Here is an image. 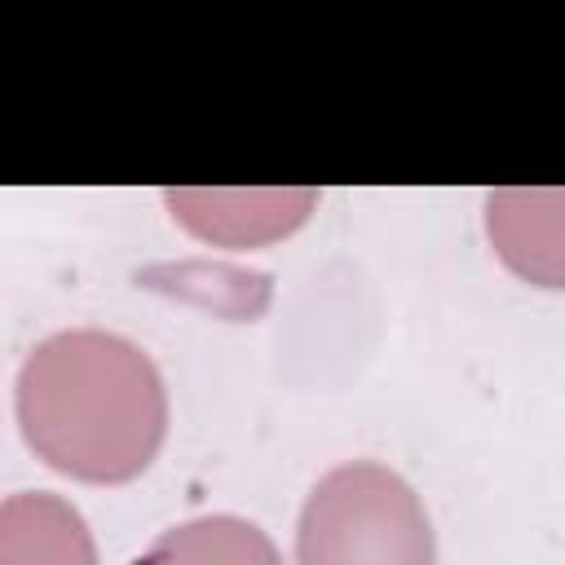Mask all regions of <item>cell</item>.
Listing matches in <instances>:
<instances>
[{"mask_svg": "<svg viewBox=\"0 0 565 565\" xmlns=\"http://www.w3.org/2000/svg\"><path fill=\"white\" fill-rule=\"evenodd\" d=\"M26 446L75 481L119 486L150 468L168 433V388L150 353L115 331L40 340L18 371Z\"/></svg>", "mask_w": 565, "mask_h": 565, "instance_id": "obj_1", "label": "cell"}, {"mask_svg": "<svg viewBox=\"0 0 565 565\" xmlns=\"http://www.w3.org/2000/svg\"><path fill=\"white\" fill-rule=\"evenodd\" d=\"M296 565H437L419 494L384 463L331 468L305 499Z\"/></svg>", "mask_w": 565, "mask_h": 565, "instance_id": "obj_2", "label": "cell"}, {"mask_svg": "<svg viewBox=\"0 0 565 565\" xmlns=\"http://www.w3.org/2000/svg\"><path fill=\"white\" fill-rule=\"evenodd\" d=\"M486 234L512 274L539 287H565V190H490Z\"/></svg>", "mask_w": 565, "mask_h": 565, "instance_id": "obj_3", "label": "cell"}, {"mask_svg": "<svg viewBox=\"0 0 565 565\" xmlns=\"http://www.w3.org/2000/svg\"><path fill=\"white\" fill-rule=\"evenodd\" d=\"M0 565H97V547L62 494L22 490L0 503Z\"/></svg>", "mask_w": 565, "mask_h": 565, "instance_id": "obj_4", "label": "cell"}, {"mask_svg": "<svg viewBox=\"0 0 565 565\" xmlns=\"http://www.w3.org/2000/svg\"><path fill=\"white\" fill-rule=\"evenodd\" d=\"M132 565H282V561L260 525L216 512L163 530Z\"/></svg>", "mask_w": 565, "mask_h": 565, "instance_id": "obj_5", "label": "cell"}, {"mask_svg": "<svg viewBox=\"0 0 565 565\" xmlns=\"http://www.w3.org/2000/svg\"><path fill=\"white\" fill-rule=\"evenodd\" d=\"M278 194L269 190V194H203V190H181V194H168V203H172V212L194 230V234H203V238H225V243H260L265 234L252 225V221H260L269 234H287L300 216H305V207L313 203V194L309 190H300V194H287L278 207H269Z\"/></svg>", "mask_w": 565, "mask_h": 565, "instance_id": "obj_6", "label": "cell"}]
</instances>
